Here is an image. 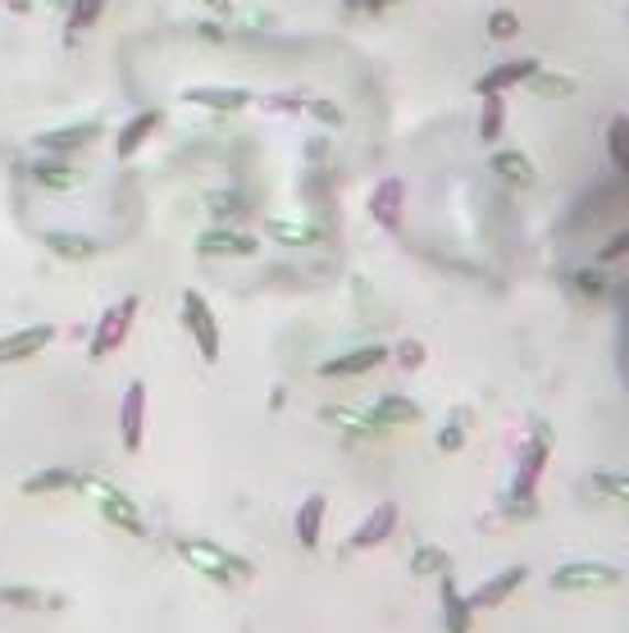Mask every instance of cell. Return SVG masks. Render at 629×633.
<instances>
[{"label":"cell","instance_id":"obj_30","mask_svg":"<svg viewBox=\"0 0 629 633\" xmlns=\"http://www.w3.org/2000/svg\"><path fill=\"white\" fill-rule=\"evenodd\" d=\"M264 232H270L274 242H283V247H315L319 242V228L296 223V219H270V223H264Z\"/></svg>","mask_w":629,"mask_h":633},{"label":"cell","instance_id":"obj_6","mask_svg":"<svg viewBox=\"0 0 629 633\" xmlns=\"http://www.w3.org/2000/svg\"><path fill=\"white\" fill-rule=\"evenodd\" d=\"M547 456H552V428H547V424H534V428H529L524 451H520V465H516V483H511L516 496H534Z\"/></svg>","mask_w":629,"mask_h":633},{"label":"cell","instance_id":"obj_27","mask_svg":"<svg viewBox=\"0 0 629 633\" xmlns=\"http://www.w3.org/2000/svg\"><path fill=\"white\" fill-rule=\"evenodd\" d=\"M78 479L74 470H37V474H28L19 488L23 496H46V492H78Z\"/></svg>","mask_w":629,"mask_h":633},{"label":"cell","instance_id":"obj_42","mask_svg":"<svg viewBox=\"0 0 629 633\" xmlns=\"http://www.w3.org/2000/svg\"><path fill=\"white\" fill-rule=\"evenodd\" d=\"M210 6H215L219 14H228V0H210Z\"/></svg>","mask_w":629,"mask_h":633},{"label":"cell","instance_id":"obj_28","mask_svg":"<svg viewBox=\"0 0 629 633\" xmlns=\"http://www.w3.org/2000/svg\"><path fill=\"white\" fill-rule=\"evenodd\" d=\"M64 10H69V28H64V42L74 46L87 28L101 23V14H106V0H69V6H64Z\"/></svg>","mask_w":629,"mask_h":633},{"label":"cell","instance_id":"obj_25","mask_svg":"<svg viewBox=\"0 0 629 633\" xmlns=\"http://www.w3.org/2000/svg\"><path fill=\"white\" fill-rule=\"evenodd\" d=\"M0 602H6V607H19V611H59L64 597H59V592H37V588L6 583V588H0Z\"/></svg>","mask_w":629,"mask_h":633},{"label":"cell","instance_id":"obj_19","mask_svg":"<svg viewBox=\"0 0 629 633\" xmlns=\"http://www.w3.org/2000/svg\"><path fill=\"white\" fill-rule=\"evenodd\" d=\"M534 69H539L534 55H520V59H507V64H492V69L475 83V91H479V96H488V91H511V87H520Z\"/></svg>","mask_w":629,"mask_h":633},{"label":"cell","instance_id":"obj_7","mask_svg":"<svg viewBox=\"0 0 629 633\" xmlns=\"http://www.w3.org/2000/svg\"><path fill=\"white\" fill-rule=\"evenodd\" d=\"M319 419H324L328 428L347 433V438H356V443H379L383 433H388V428L370 415V406H324Z\"/></svg>","mask_w":629,"mask_h":633},{"label":"cell","instance_id":"obj_4","mask_svg":"<svg viewBox=\"0 0 629 633\" xmlns=\"http://www.w3.org/2000/svg\"><path fill=\"white\" fill-rule=\"evenodd\" d=\"M138 310H142L138 296H123V302H115L101 319H96L91 342H87L91 360H106V356H115V351L128 342V332H132V319H138Z\"/></svg>","mask_w":629,"mask_h":633},{"label":"cell","instance_id":"obj_36","mask_svg":"<svg viewBox=\"0 0 629 633\" xmlns=\"http://www.w3.org/2000/svg\"><path fill=\"white\" fill-rule=\"evenodd\" d=\"M460 447H466V428H460L456 419L443 424V428H438V451H443V456H456Z\"/></svg>","mask_w":629,"mask_h":633},{"label":"cell","instance_id":"obj_9","mask_svg":"<svg viewBox=\"0 0 629 633\" xmlns=\"http://www.w3.org/2000/svg\"><path fill=\"white\" fill-rule=\"evenodd\" d=\"M119 438L128 451H142V438H147V383L142 379H132L119 402Z\"/></svg>","mask_w":629,"mask_h":633},{"label":"cell","instance_id":"obj_13","mask_svg":"<svg viewBox=\"0 0 629 633\" xmlns=\"http://www.w3.org/2000/svg\"><path fill=\"white\" fill-rule=\"evenodd\" d=\"M101 138V119H83V123H69V128H55V132H37V151L46 155H69V151H83Z\"/></svg>","mask_w":629,"mask_h":633},{"label":"cell","instance_id":"obj_35","mask_svg":"<svg viewBox=\"0 0 629 633\" xmlns=\"http://www.w3.org/2000/svg\"><path fill=\"white\" fill-rule=\"evenodd\" d=\"M488 37H492V42L520 37V14H516V10H492V14H488Z\"/></svg>","mask_w":629,"mask_h":633},{"label":"cell","instance_id":"obj_3","mask_svg":"<svg viewBox=\"0 0 629 633\" xmlns=\"http://www.w3.org/2000/svg\"><path fill=\"white\" fill-rule=\"evenodd\" d=\"M78 492L96 496V506H101L106 524H115V528L132 533V538H142V533H147V520H142L138 502H132V496H123L115 483H106V479H87V474H83V479H78Z\"/></svg>","mask_w":629,"mask_h":633},{"label":"cell","instance_id":"obj_23","mask_svg":"<svg viewBox=\"0 0 629 633\" xmlns=\"http://www.w3.org/2000/svg\"><path fill=\"white\" fill-rule=\"evenodd\" d=\"M32 178H37L46 192H74V187L87 183V174L78 170V164H64L59 155H51V160H42V164H32Z\"/></svg>","mask_w":629,"mask_h":633},{"label":"cell","instance_id":"obj_22","mask_svg":"<svg viewBox=\"0 0 629 633\" xmlns=\"http://www.w3.org/2000/svg\"><path fill=\"white\" fill-rule=\"evenodd\" d=\"M370 415H375L383 428H411V424H420L424 406H415L411 396H402V392H388V396H379V402L370 406Z\"/></svg>","mask_w":629,"mask_h":633},{"label":"cell","instance_id":"obj_41","mask_svg":"<svg viewBox=\"0 0 629 633\" xmlns=\"http://www.w3.org/2000/svg\"><path fill=\"white\" fill-rule=\"evenodd\" d=\"M196 32H202V37H206V42H224V32H219L215 23H202V28H196Z\"/></svg>","mask_w":629,"mask_h":633},{"label":"cell","instance_id":"obj_21","mask_svg":"<svg viewBox=\"0 0 629 633\" xmlns=\"http://www.w3.org/2000/svg\"><path fill=\"white\" fill-rule=\"evenodd\" d=\"M488 170L498 174L507 187H534V183H539V170L529 164L524 151H492V155H488Z\"/></svg>","mask_w":629,"mask_h":633},{"label":"cell","instance_id":"obj_32","mask_svg":"<svg viewBox=\"0 0 629 633\" xmlns=\"http://www.w3.org/2000/svg\"><path fill=\"white\" fill-rule=\"evenodd\" d=\"M566 287L571 292H579V296H607V274H603V264H593V270H575V274H566Z\"/></svg>","mask_w":629,"mask_h":633},{"label":"cell","instance_id":"obj_8","mask_svg":"<svg viewBox=\"0 0 629 633\" xmlns=\"http://www.w3.org/2000/svg\"><path fill=\"white\" fill-rule=\"evenodd\" d=\"M397 502H383V506H375L366 520H360L356 528H351V538L343 543V552H370V547H383L392 533H397Z\"/></svg>","mask_w":629,"mask_h":633},{"label":"cell","instance_id":"obj_38","mask_svg":"<svg viewBox=\"0 0 629 633\" xmlns=\"http://www.w3.org/2000/svg\"><path fill=\"white\" fill-rule=\"evenodd\" d=\"M306 114L319 119L324 128H343V110H338L334 101H306Z\"/></svg>","mask_w":629,"mask_h":633},{"label":"cell","instance_id":"obj_11","mask_svg":"<svg viewBox=\"0 0 629 633\" xmlns=\"http://www.w3.org/2000/svg\"><path fill=\"white\" fill-rule=\"evenodd\" d=\"M51 342H55V324H28L19 332H6V338H0V364L32 360V356H42Z\"/></svg>","mask_w":629,"mask_h":633},{"label":"cell","instance_id":"obj_24","mask_svg":"<svg viewBox=\"0 0 629 633\" xmlns=\"http://www.w3.org/2000/svg\"><path fill=\"white\" fill-rule=\"evenodd\" d=\"M42 242L55 251V260H69V264H87V260H96V251H101L91 238H83V232H46Z\"/></svg>","mask_w":629,"mask_h":633},{"label":"cell","instance_id":"obj_10","mask_svg":"<svg viewBox=\"0 0 629 633\" xmlns=\"http://www.w3.org/2000/svg\"><path fill=\"white\" fill-rule=\"evenodd\" d=\"M196 251L202 255H256L260 251V238L256 232H247V228H234V223H215V228H206L202 238H196Z\"/></svg>","mask_w":629,"mask_h":633},{"label":"cell","instance_id":"obj_1","mask_svg":"<svg viewBox=\"0 0 629 633\" xmlns=\"http://www.w3.org/2000/svg\"><path fill=\"white\" fill-rule=\"evenodd\" d=\"M174 552H178L183 565H192L196 575L210 579V583H219V588H238V583H247V579L256 575V565H251L247 556L228 552V547H219V543H210V538H178Z\"/></svg>","mask_w":629,"mask_h":633},{"label":"cell","instance_id":"obj_15","mask_svg":"<svg viewBox=\"0 0 629 633\" xmlns=\"http://www.w3.org/2000/svg\"><path fill=\"white\" fill-rule=\"evenodd\" d=\"M524 579H529V570H524V565H507L502 575L484 579V583L470 592V607H475V611H498V607L507 602V597H511V592H516Z\"/></svg>","mask_w":629,"mask_h":633},{"label":"cell","instance_id":"obj_18","mask_svg":"<svg viewBox=\"0 0 629 633\" xmlns=\"http://www.w3.org/2000/svg\"><path fill=\"white\" fill-rule=\"evenodd\" d=\"M438 602H443V629H452V633L475 629V607H470V597H460V592H456L452 570H443V575H438Z\"/></svg>","mask_w":629,"mask_h":633},{"label":"cell","instance_id":"obj_17","mask_svg":"<svg viewBox=\"0 0 629 633\" xmlns=\"http://www.w3.org/2000/svg\"><path fill=\"white\" fill-rule=\"evenodd\" d=\"M164 123V114L160 110H138V114H132L123 128H119V138H115V155L119 160H132V155H138L151 138H155V128Z\"/></svg>","mask_w":629,"mask_h":633},{"label":"cell","instance_id":"obj_43","mask_svg":"<svg viewBox=\"0 0 629 633\" xmlns=\"http://www.w3.org/2000/svg\"><path fill=\"white\" fill-rule=\"evenodd\" d=\"M51 6H59V10H64V6H69V0H51Z\"/></svg>","mask_w":629,"mask_h":633},{"label":"cell","instance_id":"obj_37","mask_svg":"<svg viewBox=\"0 0 629 633\" xmlns=\"http://www.w3.org/2000/svg\"><path fill=\"white\" fill-rule=\"evenodd\" d=\"M629 255V228H620L611 242H603V251H598V264H616V260H625Z\"/></svg>","mask_w":629,"mask_h":633},{"label":"cell","instance_id":"obj_20","mask_svg":"<svg viewBox=\"0 0 629 633\" xmlns=\"http://www.w3.org/2000/svg\"><path fill=\"white\" fill-rule=\"evenodd\" d=\"M324 515H328V496L324 492H311L306 502H302V511H296V543H302L306 552H315L319 547V538H324Z\"/></svg>","mask_w":629,"mask_h":633},{"label":"cell","instance_id":"obj_33","mask_svg":"<svg viewBox=\"0 0 629 633\" xmlns=\"http://www.w3.org/2000/svg\"><path fill=\"white\" fill-rule=\"evenodd\" d=\"M443 570H452V560H447L443 547H415V556H411V575L429 579V575H443Z\"/></svg>","mask_w":629,"mask_h":633},{"label":"cell","instance_id":"obj_12","mask_svg":"<svg viewBox=\"0 0 629 633\" xmlns=\"http://www.w3.org/2000/svg\"><path fill=\"white\" fill-rule=\"evenodd\" d=\"M388 356H392L388 347L370 342V347H356V351H343V356H334V360H324V364H319V374H324V379H356V374L379 370V364H383Z\"/></svg>","mask_w":629,"mask_h":633},{"label":"cell","instance_id":"obj_39","mask_svg":"<svg viewBox=\"0 0 629 633\" xmlns=\"http://www.w3.org/2000/svg\"><path fill=\"white\" fill-rule=\"evenodd\" d=\"M392 356H397V364H402V370H420V364H424V347H420L415 338H406Z\"/></svg>","mask_w":629,"mask_h":633},{"label":"cell","instance_id":"obj_31","mask_svg":"<svg viewBox=\"0 0 629 633\" xmlns=\"http://www.w3.org/2000/svg\"><path fill=\"white\" fill-rule=\"evenodd\" d=\"M607 155L616 164V174H629V114H616L607 123Z\"/></svg>","mask_w":629,"mask_h":633},{"label":"cell","instance_id":"obj_16","mask_svg":"<svg viewBox=\"0 0 629 633\" xmlns=\"http://www.w3.org/2000/svg\"><path fill=\"white\" fill-rule=\"evenodd\" d=\"M183 101L202 106V110H215V114H238V110L251 106V91H242V87H187Z\"/></svg>","mask_w":629,"mask_h":633},{"label":"cell","instance_id":"obj_26","mask_svg":"<svg viewBox=\"0 0 629 633\" xmlns=\"http://www.w3.org/2000/svg\"><path fill=\"white\" fill-rule=\"evenodd\" d=\"M524 91H534V96H543V101H566V96H575V78H566V74H552V69H539L529 74L524 83H520Z\"/></svg>","mask_w":629,"mask_h":633},{"label":"cell","instance_id":"obj_34","mask_svg":"<svg viewBox=\"0 0 629 633\" xmlns=\"http://www.w3.org/2000/svg\"><path fill=\"white\" fill-rule=\"evenodd\" d=\"M593 488H598L603 496H611V502L629 506V474H620V470H598V474H593Z\"/></svg>","mask_w":629,"mask_h":633},{"label":"cell","instance_id":"obj_40","mask_svg":"<svg viewBox=\"0 0 629 633\" xmlns=\"http://www.w3.org/2000/svg\"><path fill=\"white\" fill-rule=\"evenodd\" d=\"M351 10H360V14H379V10H388V6H397V0H347Z\"/></svg>","mask_w":629,"mask_h":633},{"label":"cell","instance_id":"obj_14","mask_svg":"<svg viewBox=\"0 0 629 633\" xmlns=\"http://www.w3.org/2000/svg\"><path fill=\"white\" fill-rule=\"evenodd\" d=\"M402 206H406V183L402 178H383L375 192H370V219L388 232L402 228Z\"/></svg>","mask_w":629,"mask_h":633},{"label":"cell","instance_id":"obj_2","mask_svg":"<svg viewBox=\"0 0 629 633\" xmlns=\"http://www.w3.org/2000/svg\"><path fill=\"white\" fill-rule=\"evenodd\" d=\"M178 315H183L187 338L196 342V351H202V360H206V364H215V360H219V351H224V332H219V319H215L210 302H206L202 292H183Z\"/></svg>","mask_w":629,"mask_h":633},{"label":"cell","instance_id":"obj_5","mask_svg":"<svg viewBox=\"0 0 629 633\" xmlns=\"http://www.w3.org/2000/svg\"><path fill=\"white\" fill-rule=\"evenodd\" d=\"M616 583H620V570L616 565H603V560H566L561 570H552L556 592H603Z\"/></svg>","mask_w":629,"mask_h":633},{"label":"cell","instance_id":"obj_29","mask_svg":"<svg viewBox=\"0 0 629 633\" xmlns=\"http://www.w3.org/2000/svg\"><path fill=\"white\" fill-rule=\"evenodd\" d=\"M502 128H507V101H502V91H488L484 110H479V142L492 146L502 138Z\"/></svg>","mask_w":629,"mask_h":633}]
</instances>
